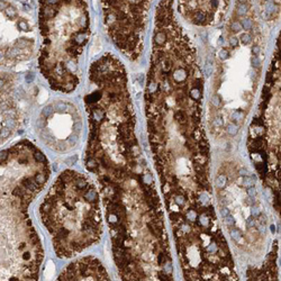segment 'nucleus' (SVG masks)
Returning <instances> with one entry per match:
<instances>
[{
  "instance_id": "29",
  "label": "nucleus",
  "mask_w": 281,
  "mask_h": 281,
  "mask_svg": "<svg viewBox=\"0 0 281 281\" xmlns=\"http://www.w3.org/2000/svg\"><path fill=\"white\" fill-rule=\"evenodd\" d=\"M214 126L216 127H222L223 126V119L221 117H216L214 119Z\"/></svg>"
},
{
  "instance_id": "2",
  "label": "nucleus",
  "mask_w": 281,
  "mask_h": 281,
  "mask_svg": "<svg viewBox=\"0 0 281 281\" xmlns=\"http://www.w3.org/2000/svg\"><path fill=\"white\" fill-rule=\"evenodd\" d=\"M50 173L29 140L0 151V281H39L44 251L28 208Z\"/></svg>"
},
{
  "instance_id": "27",
  "label": "nucleus",
  "mask_w": 281,
  "mask_h": 281,
  "mask_svg": "<svg viewBox=\"0 0 281 281\" xmlns=\"http://www.w3.org/2000/svg\"><path fill=\"white\" fill-rule=\"evenodd\" d=\"M229 45H231L232 47H237V46H238V38H237V37H235V36L231 37V38H229Z\"/></svg>"
},
{
  "instance_id": "38",
  "label": "nucleus",
  "mask_w": 281,
  "mask_h": 281,
  "mask_svg": "<svg viewBox=\"0 0 281 281\" xmlns=\"http://www.w3.org/2000/svg\"><path fill=\"white\" fill-rule=\"evenodd\" d=\"M247 173H248V172H247V170H241V171H240V174H241V176H246V174H247Z\"/></svg>"
},
{
  "instance_id": "4",
  "label": "nucleus",
  "mask_w": 281,
  "mask_h": 281,
  "mask_svg": "<svg viewBox=\"0 0 281 281\" xmlns=\"http://www.w3.org/2000/svg\"><path fill=\"white\" fill-rule=\"evenodd\" d=\"M89 25L84 1H39L43 44L38 62L53 89L68 94L78 86V60L88 41Z\"/></svg>"
},
{
  "instance_id": "34",
  "label": "nucleus",
  "mask_w": 281,
  "mask_h": 281,
  "mask_svg": "<svg viewBox=\"0 0 281 281\" xmlns=\"http://www.w3.org/2000/svg\"><path fill=\"white\" fill-rule=\"evenodd\" d=\"M252 53L254 54V56H257L259 53H260V47H259V46H253V47H252Z\"/></svg>"
},
{
  "instance_id": "14",
  "label": "nucleus",
  "mask_w": 281,
  "mask_h": 281,
  "mask_svg": "<svg viewBox=\"0 0 281 281\" xmlns=\"http://www.w3.org/2000/svg\"><path fill=\"white\" fill-rule=\"evenodd\" d=\"M252 25H253V23H252V20H251L250 18H245V19H243V20H242V23H241L242 28H244L245 31H250V29L252 28Z\"/></svg>"
},
{
  "instance_id": "37",
  "label": "nucleus",
  "mask_w": 281,
  "mask_h": 281,
  "mask_svg": "<svg viewBox=\"0 0 281 281\" xmlns=\"http://www.w3.org/2000/svg\"><path fill=\"white\" fill-rule=\"evenodd\" d=\"M210 6L212 8H217L218 7V1H210Z\"/></svg>"
},
{
  "instance_id": "6",
  "label": "nucleus",
  "mask_w": 281,
  "mask_h": 281,
  "mask_svg": "<svg viewBox=\"0 0 281 281\" xmlns=\"http://www.w3.org/2000/svg\"><path fill=\"white\" fill-rule=\"evenodd\" d=\"M24 114V90L18 77L0 71V145L18 130Z\"/></svg>"
},
{
  "instance_id": "3",
  "label": "nucleus",
  "mask_w": 281,
  "mask_h": 281,
  "mask_svg": "<svg viewBox=\"0 0 281 281\" xmlns=\"http://www.w3.org/2000/svg\"><path fill=\"white\" fill-rule=\"evenodd\" d=\"M39 216L61 259L81 253L102 234L99 193L87 176L73 170L56 178L39 206Z\"/></svg>"
},
{
  "instance_id": "36",
  "label": "nucleus",
  "mask_w": 281,
  "mask_h": 281,
  "mask_svg": "<svg viewBox=\"0 0 281 281\" xmlns=\"http://www.w3.org/2000/svg\"><path fill=\"white\" fill-rule=\"evenodd\" d=\"M222 215H223V217H224V218H225V217H227V216L229 215V211H228V209L223 208V209H222Z\"/></svg>"
},
{
  "instance_id": "35",
  "label": "nucleus",
  "mask_w": 281,
  "mask_h": 281,
  "mask_svg": "<svg viewBox=\"0 0 281 281\" xmlns=\"http://www.w3.org/2000/svg\"><path fill=\"white\" fill-rule=\"evenodd\" d=\"M246 223H247V226H248V227H253V226H254V219H253L252 217H251V218H248Z\"/></svg>"
},
{
  "instance_id": "31",
  "label": "nucleus",
  "mask_w": 281,
  "mask_h": 281,
  "mask_svg": "<svg viewBox=\"0 0 281 281\" xmlns=\"http://www.w3.org/2000/svg\"><path fill=\"white\" fill-rule=\"evenodd\" d=\"M247 193H248V196H250V197H254V196L257 195V190H255V188L250 187V188H248V190H247Z\"/></svg>"
},
{
  "instance_id": "33",
  "label": "nucleus",
  "mask_w": 281,
  "mask_h": 281,
  "mask_svg": "<svg viewBox=\"0 0 281 281\" xmlns=\"http://www.w3.org/2000/svg\"><path fill=\"white\" fill-rule=\"evenodd\" d=\"M251 212H252V216H253V217H257V216L260 215V210H259V208H257V207H253L252 210H251Z\"/></svg>"
},
{
  "instance_id": "22",
  "label": "nucleus",
  "mask_w": 281,
  "mask_h": 281,
  "mask_svg": "<svg viewBox=\"0 0 281 281\" xmlns=\"http://www.w3.org/2000/svg\"><path fill=\"white\" fill-rule=\"evenodd\" d=\"M251 64H252L253 68L258 69L259 67L261 65V61H260V59H259L258 56H252L251 58Z\"/></svg>"
},
{
  "instance_id": "18",
  "label": "nucleus",
  "mask_w": 281,
  "mask_h": 281,
  "mask_svg": "<svg viewBox=\"0 0 281 281\" xmlns=\"http://www.w3.org/2000/svg\"><path fill=\"white\" fill-rule=\"evenodd\" d=\"M246 12H247V6L245 3H240L237 6V14L240 16H243V15H245Z\"/></svg>"
},
{
  "instance_id": "20",
  "label": "nucleus",
  "mask_w": 281,
  "mask_h": 281,
  "mask_svg": "<svg viewBox=\"0 0 281 281\" xmlns=\"http://www.w3.org/2000/svg\"><path fill=\"white\" fill-rule=\"evenodd\" d=\"M251 39H252V36L250 35V34H247V33H244V34H242L241 35V42H242V44H248L250 42H251Z\"/></svg>"
},
{
  "instance_id": "17",
  "label": "nucleus",
  "mask_w": 281,
  "mask_h": 281,
  "mask_svg": "<svg viewBox=\"0 0 281 281\" xmlns=\"http://www.w3.org/2000/svg\"><path fill=\"white\" fill-rule=\"evenodd\" d=\"M277 10V6H276V3L274 2H267L265 3V12H269V14H271V12H274Z\"/></svg>"
},
{
  "instance_id": "13",
  "label": "nucleus",
  "mask_w": 281,
  "mask_h": 281,
  "mask_svg": "<svg viewBox=\"0 0 281 281\" xmlns=\"http://www.w3.org/2000/svg\"><path fill=\"white\" fill-rule=\"evenodd\" d=\"M174 118H176L180 124H186V123H187V117H186V115H185L182 111H180V110H178L176 114H174Z\"/></svg>"
},
{
  "instance_id": "19",
  "label": "nucleus",
  "mask_w": 281,
  "mask_h": 281,
  "mask_svg": "<svg viewBox=\"0 0 281 281\" xmlns=\"http://www.w3.org/2000/svg\"><path fill=\"white\" fill-rule=\"evenodd\" d=\"M243 116H244L243 111L238 109V110H235L234 113H233V115H232V118H233L234 120H236V121H238V120L243 119Z\"/></svg>"
},
{
  "instance_id": "25",
  "label": "nucleus",
  "mask_w": 281,
  "mask_h": 281,
  "mask_svg": "<svg viewBox=\"0 0 281 281\" xmlns=\"http://www.w3.org/2000/svg\"><path fill=\"white\" fill-rule=\"evenodd\" d=\"M190 94H191V98H192V99L198 100V99L200 98V90L199 89H197V88H195V89L191 90Z\"/></svg>"
},
{
  "instance_id": "16",
  "label": "nucleus",
  "mask_w": 281,
  "mask_h": 281,
  "mask_svg": "<svg viewBox=\"0 0 281 281\" xmlns=\"http://www.w3.org/2000/svg\"><path fill=\"white\" fill-rule=\"evenodd\" d=\"M242 183L241 185H243V186H245V187H252L253 186V183H254V180L252 179V178H250V176H243V179H242Z\"/></svg>"
},
{
  "instance_id": "11",
  "label": "nucleus",
  "mask_w": 281,
  "mask_h": 281,
  "mask_svg": "<svg viewBox=\"0 0 281 281\" xmlns=\"http://www.w3.org/2000/svg\"><path fill=\"white\" fill-rule=\"evenodd\" d=\"M212 72H214V61L211 58H208L207 62H206V75L210 77Z\"/></svg>"
},
{
  "instance_id": "26",
  "label": "nucleus",
  "mask_w": 281,
  "mask_h": 281,
  "mask_svg": "<svg viewBox=\"0 0 281 281\" xmlns=\"http://www.w3.org/2000/svg\"><path fill=\"white\" fill-rule=\"evenodd\" d=\"M232 31L233 32H240L241 29H242V26H241V23H238V22H234V23L232 24Z\"/></svg>"
},
{
  "instance_id": "21",
  "label": "nucleus",
  "mask_w": 281,
  "mask_h": 281,
  "mask_svg": "<svg viewBox=\"0 0 281 281\" xmlns=\"http://www.w3.org/2000/svg\"><path fill=\"white\" fill-rule=\"evenodd\" d=\"M225 183H226V176H218L217 180H216V185H217V187L223 188L224 186H225Z\"/></svg>"
},
{
  "instance_id": "30",
  "label": "nucleus",
  "mask_w": 281,
  "mask_h": 281,
  "mask_svg": "<svg viewBox=\"0 0 281 281\" xmlns=\"http://www.w3.org/2000/svg\"><path fill=\"white\" fill-rule=\"evenodd\" d=\"M225 221H226V224L228 225V226H232V225H234V218L231 216V215H228L227 217H225Z\"/></svg>"
},
{
  "instance_id": "7",
  "label": "nucleus",
  "mask_w": 281,
  "mask_h": 281,
  "mask_svg": "<svg viewBox=\"0 0 281 281\" xmlns=\"http://www.w3.org/2000/svg\"><path fill=\"white\" fill-rule=\"evenodd\" d=\"M56 281H111L102 263L94 257H84L70 263Z\"/></svg>"
},
{
  "instance_id": "5",
  "label": "nucleus",
  "mask_w": 281,
  "mask_h": 281,
  "mask_svg": "<svg viewBox=\"0 0 281 281\" xmlns=\"http://www.w3.org/2000/svg\"><path fill=\"white\" fill-rule=\"evenodd\" d=\"M34 44L26 8L12 1H0V67H14L28 60Z\"/></svg>"
},
{
  "instance_id": "24",
  "label": "nucleus",
  "mask_w": 281,
  "mask_h": 281,
  "mask_svg": "<svg viewBox=\"0 0 281 281\" xmlns=\"http://www.w3.org/2000/svg\"><path fill=\"white\" fill-rule=\"evenodd\" d=\"M231 235H232V237L234 238L235 241H238V240L241 238V236H242V235H241V232H240L237 228L232 229V231H231Z\"/></svg>"
},
{
  "instance_id": "9",
  "label": "nucleus",
  "mask_w": 281,
  "mask_h": 281,
  "mask_svg": "<svg viewBox=\"0 0 281 281\" xmlns=\"http://www.w3.org/2000/svg\"><path fill=\"white\" fill-rule=\"evenodd\" d=\"M193 20H195V23L196 24H199V25H201V24H205V22L207 20V16H206V14L202 12H197L196 14H195V18H193Z\"/></svg>"
},
{
  "instance_id": "23",
  "label": "nucleus",
  "mask_w": 281,
  "mask_h": 281,
  "mask_svg": "<svg viewBox=\"0 0 281 281\" xmlns=\"http://www.w3.org/2000/svg\"><path fill=\"white\" fill-rule=\"evenodd\" d=\"M218 56H219V59L221 60H227L228 58H229V53H228V51H226L225 48H223V50L219 51Z\"/></svg>"
},
{
  "instance_id": "1",
  "label": "nucleus",
  "mask_w": 281,
  "mask_h": 281,
  "mask_svg": "<svg viewBox=\"0 0 281 281\" xmlns=\"http://www.w3.org/2000/svg\"><path fill=\"white\" fill-rule=\"evenodd\" d=\"M133 149L86 156L100 185L121 281H176L152 174Z\"/></svg>"
},
{
  "instance_id": "8",
  "label": "nucleus",
  "mask_w": 281,
  "mask_h": 281,
  "mask_svg": "<svg viewBox=\"0 0 281 281\" xmlns=\"http://www.w3.org/2000/svg\"><path fill=\"white\" fill-rule=\"evenodd\" d=\"M187 75H188L187 72L183 70V69H179V70H176V72H174L173 78H174V80H176V82H182L187 79Z\"/></svg>"
},
{
  "instance_id": "10",
  "label": "nucleus",
  "mask_w": 281,
  "mask_h": 281,
  "mask_svg": "<svg viewBox=\"0 0 281 281\" xmlns=\"http://www.w3.org/2000/svg\"><path fill=\"white\" fill-rule=\"evenodd\" d=\"M154 42H155L157 45H162V44H164V43L166 42V35H165V33H163V32H159V33H156L155 36H154Z\"/></svg>"
},
{
  "instance_id": "28",
  "label": "nucleus",
  "mask_w": 281,
  "mask_h": 281,
  "mask_svg": "<svg viewBox=\"0 0 281 281\" xmlns=\"http://www.w3.org/2000/svg\"><path fill=\"white\" fill-rule=\"evenodd\" d=\"M156 91V83L154 81H151L150 82V84H149V92L150 94H153V92H155Z\"/></svg>"
},
{
  "instance_id": "32",
  "label": "nucleus",
  "mask_w": 281,
  "mask_h": 281,
  "mask_svg": "<svg viewBox=\"0 0 281 281\" xmlns=\"http://www.w3.org/2000/svg\"><path fill=\"white\" fill-rule=\"evenodd\" d=\"M162 68H163V70L165 71V72H166V71H169L170 69H171V63H170L169 61H164L163 67H162Z\"/></svg>"
},
{
  "instance_id": "12",
  "label": "nucleus",
  "mask_w": 281,
  "mask_h": 281,
  "mask_svg": "<svg viewBox=\"0 0 281 281\" xmlns=\"http://www.w3.org/2000/svg\"><path fill=\"white\" fill-rule=\"evenodd\" d=\"M226 132H227V134H229L231 136H234V135L237 134V132H238V127H237V125H235V124H233V123H231V124L227 125Z\"/></svg>"
},
{
  "instance_id": "15",
  "label": "nucleus",
  "mask_w": 281,
  "mask_h": 281,
  "mask_svg": "<svg viewBox=\"0 0 281 281\" xmlns=\"http://www.w3.org/2000/svg\"><path fill=\"white\" fill-rule=\"evenodd\" d=\"M211 104H212V106H215V107H221V105H222V100H221V97L218 96V94H212V97H211Z\"/></svg>"
}]
</instances>
